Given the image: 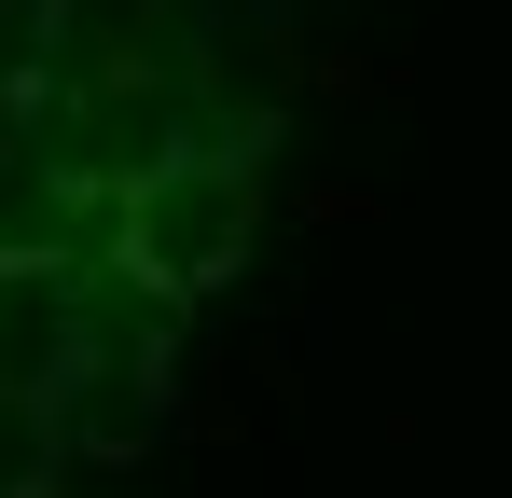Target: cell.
I'll return each mask as SVG.
<instances>
[{
    "label": "cell",
    "instance_id": "6da1fadb",
    "mask_svg": "<svg viewBox=\"0 0 512 498\" xmlns=\"http://www.w3.org/2000/svg\"><path fill=\"white\" fill-rule=\"evenodd\" d=\"M111 236H125V277H139L153 305L222 291V277H236V249H250V166H222V153L139 166V180H125V208H111Z\"/></svg>",
    "mask_w": 512,
    "mask_h": 498
},
{
    "label": "cell",
    "instance_id": "7a4b0ae2",
    "mask_svg": "<svg viewBox=\"0 0 512 498\" xmlns=\"http://www.w3.org/2000/svg\"><path fill=\"white\" fill-rule=\"evenodd\" d=\"M0 277H14V263H0Z\"/></svg>",
    "mask_w": 512,
    "mask_h": 498
}]
</instances>
